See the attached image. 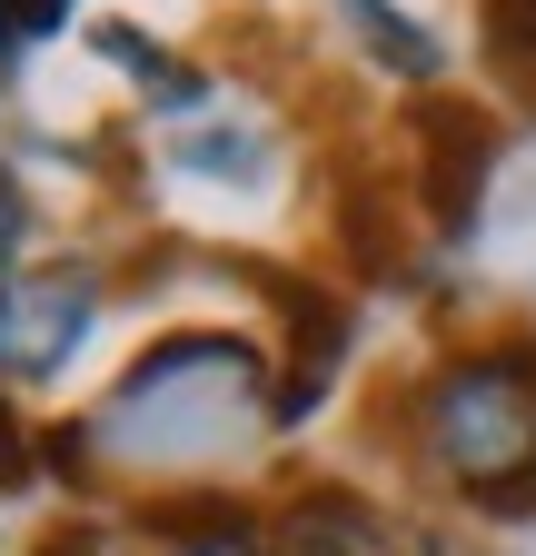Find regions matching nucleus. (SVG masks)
Instances as JSON below:
<instances>
[{
    "mask_svg": "<svg viewBox=\"0 0 536 556\" xmlns=\"http://www.w3.org/2000/svg\"><path fill=\"white\" fill-rule=\"evenodd\" d=\"M30 467H40V447H30V428H21V407L0 397V497H11V486H30Z\"/></svg>",
    "mask_w": 536,
    "mask_h": 556,
    "instance_id": "9d476101",
    "label": "nucleus"
},
{
    "mask_svg": "<svg viewBox=\"0 0 536 556\" xmlns=\"http://www.w3.org/2000/svg\"><path fill=\"white\" fill-rule=\"evenodd\" d=\"M339 21L368 30V60L397 70V80H437V70H447V50L427 40V21H408L397 0H339Z\"/></svg>",
    "mask_w": 536,
    "mask_h": 556,
    "instance_id": "0eeeda50",
    "label": "nucleus"
},
{
    "mask_svg": "<svg viewBox=\"0 0 536 556\" xmlns=\"http://www.w3.org/2000/svg\"><path fill=\"white\" fill-rule=\"evenodd\" d=\"M418 447L437 477L467 486L477 517H526L536 507V348L497 338L467 348L418 388Z\"/></svg>",
    "mask_w": 536,
    "mask_h": 556,
    "instance_id": "f257e3e1",
    "label": "nucleus"
},
{
    "mask_svg": "<svg viewBox=\"0 0 536 556\" xmlns=\"http://www.w3.org/2000/svg\"><path fill=\"white\" fill-rule=\"evenodd\" d=\"M487 70L516 100H536V0H487Z\"/></svg>",
    "mask_w": 536,
    "mask_h": 556,
    "instance_id": "1a4fd4ad",
    "label": "nucleus"
},
{
    "mask_svg": "<svg viewBox=\"0 0 536 556\" xmlns=\"http://www.w3.org/2000/svg\"><path fill=\"white\" fill-rule=\"evenodd\" d=\"M289 556H387V517L348 486H308L289 507Z\"/></svg>",
    "mask_w": 536,
    "mask_h": 556,
    "instance_id": "423d86ee",
    "label": "nucleus"
},
{
    "mask_svg": "<svg viewBox=\"0 0 536 556\" xmlns=\"http://www.w3.org/2000/svg\"><path fill=\"white\" fill-rule=\"evenodd\" d=\"M50 447H40V467H60V477H90V438L100 428H40Z\"/></svg>",
    "mask_w": 536,
    "mask_h": 556,
    "instance_id": "9b49d317",
    "label": "nucleus"
},
{
    "mask_svg": "<svg viewBox=\"0 0 536 556\" xmlns=\"http://www.w3.org/2000/svg\"><path fill=\"white\" fill-rule=\"evenodd\" d=\"M487 160H497V119L487 110H467V100H418L408 110V189H418V208L447 239L477 229Z\"/></svg>",
    "mask_w": 536,
    "mask_h": 556,
    "instance_id": "7ed1b4c3",
    "label": "nucleus"
},
{
    "mask_svg": "<svg viewBox=\"0 0 536 556\" xmlns=\"http://www.w3.org/2000/svg\"><path fill=\"white\" fill-rule=\"evenodd\" d=\"M339 348H348V308L328 299V289H289V378H279V397H268V417H279V428H298V417L328 397Z\"/></svg>",
    "mask_w": 536,
    "mask_h": 556,
    "instance_id": "39448f33",
    "label": "nucleus"
},
{
    "mask_svg": "<svg viewBox=\"0 0 536 556\" xmlns=\"http://www.w3.org/2000/svg\"><path fill=\"white\" fill-rule=\"evenodd\" d=\"M100 60H119L129 80H150V90H159V110H199V90H209L199 70H179V60L159 50V40H140L129 21H110V30H100Z\"/></svg>",
    "mask_w": 536,
    "mask_h": 556,
    "instance_id": "6e6552de",
    "label": "nucleus"
},
{
    "mask_svg": "<svg viewBox=\"0 0 536 556\" xmlns=\"http://www.w3.org/2000/svg\"><path fill=\"white\" fill-rule=\"evenodd\" d=\"M268 388V358L229 328H189V338H159L140 368L110 388V407L90 428L110 447H140V457H199L248 428V407Z\"/></svg>",
    "mask_w": 536,
    "mask_h": 556,
    "instance_id": "f03ea898",
    "label": "nucleus"
},
{
    "mask_svg": "<svg viewBox=\"0 0 536 556\" xmlns=\"http://www.w3.org/2000/svg\"><path fill=\"white\" fill-rule=\"evenodd\" d=\"M100 318L90 268H11L0 278V378H50Z\"/></svg>",
    "mask_w": 536,
    "mask_h": 556,
    "instance_id": "20e7f679",
    "label": "nucleus"
}]
</instances>
